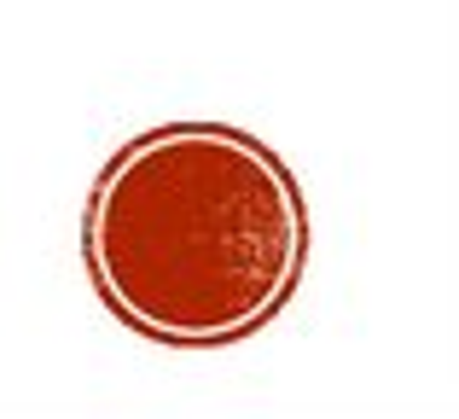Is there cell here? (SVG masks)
Returning <instances> with one entry per match:
<instances>
[{"label": "cell", "mask_w": 459, "mask_h": 419, "mask_svg": "<svg viewBox=\"0 0 459 419\" xmlns=\"http://www.w3.org/2000/svg\"><path fill=\"white\" fill-rule=\"evenodd\" d=\"M82 257L128 332L169 350H221L291 303L308 257L303 187L245 128L163 123L105 158Z\"/></svg>", "instance_id": "1"}]
</instances>
